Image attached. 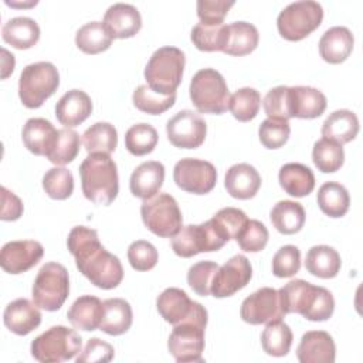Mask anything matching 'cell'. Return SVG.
<instances>
[{
  "instance_id": "27",
  "label": "cell",
  "mask_w": 363,
  "mask_h": 363,
  "mask_svg": "<svg viewBox=\"0 0 363 363\" xmlns=\"http://www.w3.org/2000/svg\"><path fill=\"white\" fill-rule=\"evenodd\" d=\"M259 41L258 30L247 21H234L227 24V40L223 52L234 57H242L252 52Z\"/></svg>"
},
{
  "instance_id": "7",
  "label": "cell",
  "mask_w": 363,
  "mask_h": 363,
  "mask_svg": "<svg viewBox=\"0 0 363 363\" xmlns=\"http://www.w3.org/2000/svg\"><path fill=\"white\" fill-rule=\"evenodd\" d=\"M190 99L201 113L221 115L228 109L230 92L224 77L213 69L197 71L190 82Z\"/></svg>"
},
{
  "instance_id": "41",
  "label": "cell",
  "mask_w": 363,
  "mask_h": 363,
  "mask_svg": "<svg viewBox=\"0 0 363 363\" xmlns=\"http://www.w3.org/2000/svg\"><path fill=\"white\" fill-rule=\"evenodd\" d=\"M190 38L200 51H223L227 40V24L223 23L217 26H207L197 23L191 30Z\"/></svg>"
},
{
  "instance_id": "5",
  "label": "cell",
  "mask_w": 363,
  "mask_h": 363,
  "mask_svg": "<svg viewBox=\"0 0 363 363\" xmlns=\"http://www.w3.org/2000/svg\"><path fill=\"white\" fill-rule=\"evenodd\" d=\"M184 64L186 57L180 48H157L145 67L146 85L162 95L176 94V89L183 78Z\"/></svg>"
},
{
  "instance_id": "3",
  "label": "cell",
  "mask_w": 363,
  "mask_h": 363,
  "mask_svg": "<svg viewBox=\"0 0 363 363\" xmlns=\"http://www.w3.org/2000/svg\"><path fill=\"white\" fill-rule=\"evenodd\" d=\"M84 196L95 204L109 206L118 196L116 163L106 153H89L79 166Z\"/></svg>"
},
{
  "instance_id": "49",
  "label": "cell",
  "mask_w": 363,
  "mask_h": 363,
  "mask_svg": "<svg viewBox=\"0 0 363 363\" xmlns=\"http://www.w3.org/2000/svg\"><path fill=\"white\" fill-rule=\"evenodd\" d=\"M218 264L214 261H199L193 264L187 271V284L200 296H208L211 294V284Z\"/></svg>"
},
{
  "instance_id": "29",
  "label": "cell",
  "mask_w": 363,
  "mask_h": 363,
  "mask_svg": "<svg viewBox=\"0 0 363 363\" xmlns=\"http://www.w3.org/2000/svg\"><path fill=\"white\" fill-rule=\"evenodd\" d=\"M133 313L128 301L122 298H109L104 301V315L99 329L111 336H119L132 326Z\"/></svg>"
},
{
  "instance_id": "42",
  "label": "cell",
  "mask_w": 363,
  "mask_h": 363,
  "mask_svg": "<svg viewBox=\"0 0 363 363\" xmlns=\"http://www.w3.org/2000/svg\"><path fill=\"white\" fill-rule=\"evenodd\" d=\"M261 105V95L257 89L245 86L237 89L231 96H230V104L228 109L231 111L233 116L238 119L240 122H248L252 121Z\"/></svg>"
},
{
  "instance_id": "10",
  "label": "cell",
  "mask_w": 363,
  "mask_h": 363,
  "mask_svg": "<svg viewBox=\"0 0 363 363\" xmlns=\"http://www.w3.org/2000/svg\"><path fill=\"white\" fill-rule=\"evenodd\" d=\"M143 224L155 235L172 238L183 227V217L177 201L169 193H157L143 200L140 206Z\"/></svg>"
},
{
  "instance_id": "45",
  "label": "cell",
  "mask_w": 363,
  "mask_h": 363,
  "mask_svg": "<svg viewBox=\"0 0 363 363\" xmlns=\"http://www.w3.org/2000/svg\"><path fill=\"white\" fill-rule=\"evenodd\" d=\"M79 145H81L79 135L74 129L71 128L60 129L57 143L52 152L47 156V159L57 166L68 164L77 157L79 152Z\"/></svg>"
},
{
  "instance_id": "20",
  "label": "cell",
  "mask_w": 363,
  "mask_h": 363,
  "mask_svg": "<svg viewBox=\"0 0 363 363\" xmlns=\"http://www.w3.org/2000/svg\"><path fill=\"white\" fill-rule=\"evenodd\" d=\"M3 322L10 332L18 336H26L40 326L41 312L35 303L26 298H18L6 306Z\"/></svg>"
},
{
  "instance_id": "35",
  "label": "cell",
  "mask_w": 363,
  "mask_h": 363,
  "mask_svg": "<svg viewBox=\"0 0 363 363\" xmlns=\"http://www.w3.org/2000/svg\"><path fill=\"white\" fill-rule=\"evenodd\" d=\"M271 223L277 231L285 235L295 234L302 230L306 214L301 203L292 200H281L271 210Z\"/></svg>"
},
{
  "instance_id": "12",
  "label": "cell",
  "mask_w": 363,
  "mask_h": 363,
  "mask_svg": "<svg viewBox=\"0 0 363 363\" xmlns=\"http://www.w3.org/2000/svg\"><path fill=\"white\" fill-rule=\"evenodd\" d=\"M227 241L216 230L211 220L203 224H189L172 237V248L183 258L194 257L200 252H213L224 247Z\"/></svg>"
},
{
  "instance_id": "14",
  "label": "cell",
  "mask_w": 363,
  "mask_h": 363,
  "mask_svg": "<svg viewBox=\"0 0 363 363\" xmlns=\"http://www.w3.org/2000/svg\"><path fill=\"white\" fill-rule=\"evenodd\" d=\"M166 132L173 146L196 149L200 147L206 139L207 123L199 113L184 109L167 121Z\"/></svg>"
},
{
  "instance_id": "17",
  "label": "cell",
  "mask_w": 363,
  "mask_h": 363,
  "mask_svg": "<svg viewBox=\"0 0 363 363\" xmlns=\"http://www.w3.org/2000/svg\"><path fill=\"white\" fill-rule=\"evenodd\" d=\"M43 254L44 248L38 241H10L1 247L0 265L9 274H21L37 265Z\"/></svg>"
},
{
  "instance_id": "8",
  "label": "cell",
  "mask_w": 363,
  "mask_h": 363,
  "mask_svg": "<svg viewBox=\"0 0 363 363\" xmlns=\"http://www.w3.org/2000/svg\"><path fill=\"white\" fill-rule=\"evenodd\" d=\"M69 295V277L60 262H45L34 279L31 288L33 302L48 312L58 311Z\"/></svg>"
},
{
  "instance_id": "19",
  "label": "cell",
  "mask_w": 363,
  "mask_h": 363,
  "mask_svg": "<svg viewBox=\"0 0 363 363\" xmlns=\"http://www.w3.org/2000/svg\"><path fill=\"white\" fill-rule=\"evenodd\" d=\"M102 23L113 38H130L139 33L142 17L135 6L115 3L105 11Z\"/></svg>"
},
{
  "instance_id": "48",
  "label": "cell",
  "mask_w": 363,
  "mask_h": 363,
  "mask_svg": "<svg viewBox=\"0 0 363 363\" xmlns=\"http://www.w3.org/2000/svg\"><path fill=\"white\" fill-rule=\"evenodd\" d=\"M262 105L268 118L288 121L289 118H292L291 88L279 85L269 89L262 101Z\"/></svg>"
},
{
  "instance_id": "4",
  "label": "cell",
  "mask_w": 363,
  "mask_h": 363,
  "mask_svg": "<svg viewBox=\"0 0 363 363\" xmlns=\"http://www.w3.org/2000/svg\"><path fill=\"white\" fill-rule=\"evenodd\" d=\"M207 309L194 302L190 315L173 325V330L167 340L170 354L179 363L187 362H203L204 350V329L207 326Z\"/></svg>"
},
{
  "instance_id": "16",
  "label": "cell",
  "mask_w": 363,
  "mask_h": 363,
  "mask_svg": "<svg viewBox=\"0 0 363 363\" xmlns=\"http://www.w3.org/2000/svg\"><path fill=\"white\" fill-rule=\"evenodd\" d=\"M252 277V267L245 255H234L218 268L213 278L211 295L227 298L242 289Z\"/></svg>"
},
{
  "instance_id": "43",
  "label": "cell",
  "mask_w": 363,
  "mask_h": 363,
  "mask_svg": "<svg viewBox=\"0 0 363 363\" xmlns=\"http://www.w3.org/2000/svg\"><path fill=\"white\" fill-rule=\"evenodd\" d=\"M133 105L149 115H160L172 108L176 102V94L162 95L150 89L147 85H139L132 95Z\"/></svg>"
},
{
  "instance_id": "39",
  "label": "cell",
  "mask_w": 363,
  "mask_h": 363,
  "mask_svg": "<svg viewBox=\"0 0 363 363\" xmlns=\"http://www.w3.org/2000/svg\"><path fill=\"white\" fill-rule=\"evenodd\" d=\"M82 143L88 153H112L118 145V132L108 122L91 125L82 135Z\"/></svg>"
},
{
  "instance_id": "22",
  "label": "cell",
  "mask_w": 363,
  "mask_h": 363,
  "mask_svg": "<svg viewBox=\"0 0 363 363\" xmlns=\"http://www.w3.org/2000/svg\"><path fill=\"white\" fill-rule=\"evenodd\" d=\"M24 146L37 156H48L58 138V130L44 118H31L26 122L21 132Z\"/></svg>"
},
{
  "instance_id": "6",
  "label": "cell",
  "mask_w": 363,
  "mask_h": 363,
  "mask_svg": "<svg viewBox=\"0 0 363 363\" xmlns=\"http://www.w3.org/2000/svg\"><path fill=\"white\" fill-rule=\"evenodd\" d=\"M60 85V74L52 62L40 61L23 68L18 79V96L26 108H40Z\"/></svg>"
},
{
  "instance_id": "55",
  "label": "cell",
  "mask_w": 363,
  "mask_h": 363,
  "mask_svg": "<svg viewBox=\"0 0 363 363\" xmlns=\"http://www.w3.org/2000/svg\"><path fill=\"white\" fill-rule=\"evenodd\" d=\"M115 350L113 347L98 339L92 337L88 340L85 349L77 356V363H105L113 359Z\"/></svg>"
},
{
  "instance_id": "26",
  "label": "cell",
  "mask_w": 363,
  "mask_h": 363,
  "mask_svg": "<svg viewBox=\"0 0 363 363\" xmlns=\"http://www.w3.org/2000/svg\"><path fill=\"white\" fill-rule=\"evenodd\" d=\"M104 315V302L92 295L75 299L67 312V318L75 329L91 332L99 328Z\"/></svg>"
},
{
  "instance_id": "46",
  "label": "cell",
  "mask_w": 363,
  "mask_h": 363,
  "mask_svg": "<svg viewBox=\"0 0 363 363\" xmlns=\"http://www.w3.org/2000/svg\"><path fill=\"white\" fill-rule=\"evenodd\" d=\"M216 230L221 234V237L228 242L230 240H235L241 228L248 221L247 214L235 207H224L218 210L211 218Z\"/></svg>"
},
{
  "instance_id": "47",
  "label": "cell",
  "mask_w": 363,
  "mask_h": 363,
  "mask_svg": "<svg viewBox=\"0 0 363 363\" xmlns=\"http://www.w3.org/2000/svg\"><path fill=\"white\" fill-rule=\"evenodd\" d=\"M43 189L51 199H68L74 191L72 173L65 167H52L47 170V173L43 177Z\"/></svg>"
},
{
  "instance_id": "56",
  "label": "cell",
  "mask_w": 363,
  "mask_h": 363,
  "mask_svg": "<svg viewBox=\"0 0 363 363\" xmlns=\"http://www.w3.org/2000/svg\"><path fill=\"white\" fill-rule=\"evenodd\" d=\"M1 191V213L0 218L3 221H14L18 220L23 214L24 206L23 201L10 190H7L4 186L0 189Z\"/></svg>"
},
{
  "instance_id": "50",
  "label": "cell",
  "mask_w": 363,
  "mask_h": 363,
  "mask_svg": "<svg viewBox=\"0 0 363 363\" xmlns=\"http://www.w3.org/2000/svg\"><path fill=\"white\" fill-rule=\"evenodd\" d=\"M269 234L267 227L258 220H248L245 225L241 228L235 241L240 248L247 252H259L265 248L268 242Z\"/></svg>"
},
{
  "instance_id": "21",
  "label": "cell",
  "mask_w": 363,
  "mask_h": 363,
  "mask_svg": "<svg viewBox=\"0 0 363 363\" xmlns=\"http://www.w3.org/2000/svg\"><path fill=\"white\" fill-rule=\"evenodd\" d=\"M92 112V101L89 95L81 89L65 92L55 105V116L65 128L81 125Z\"/></svg>"
},
{
  "instance_id": "31",
  "label": "cell",
  "mask_w": 363,
  "mask_h": 363,
  "mask_svg": "<svg viewBox=\"0 0 363 363\" xmlns=\"http://www.w3.org/2000/svg\"><path fill=\"white\" fill-rule=\"evenodd\" d=\"M194 306V301L180 288H167L156 299V308L160 316L172 323L177 325L186 319Z\"/></svg>"
},
{
  "instance_id": "9",
  "label": "cell",
  "mask_w": 363,
  "mask_h": 363,
  "mask_svg": "<svg viewBox=\"0 0 363 363\" xmlns=\"http://www.w3.org/2000/svg\"><path fill=\"white\" fill-rule=\"evenodd\" d=\"M81 336L67 326H52L31 342V354L41 363H61L81 352Z\"/></svg>"
},
{
  "instance_id": "28",
  "label": "cell",
  "mask_w": 363,
  "mask_h": 363,
  "mask_svg": "<svg viewBox=\"0 0 363 363\" xmlns=\"http://www.w3.org/2000/svg\"><path fill=\"white\" fill-rule=\"evenodd\" d=\"M292 118L313 119L326 109V96L312 86H289Z\"/></svg>"
},
{
  "instance_id": "57",
  "label": "cell",
  "mask_w": 363,
  "mask_h": 363,
  "mask_svg": "<svg viewBox=\"0 0 363 363\" xmlns=\"http://www.w3.org/2000/svg\"><path fill=\"white\" fill-rule=\"evenodd\" d=\"M3 52V72H1V78H7L13 69H14V55L10 54L6 48H1Z\"/></svg>"
},
{
  "instance_id": "53",
  "label": "cell",
  "mask_w": 363,
  "mask_h": 363,
  "mask_svg": "<svg viewBox=\"0 0 363 363\" xmlns=\"http://www.w3.org/2000/svg\"><path fill=\"white\" fill-rule=\"evenodd\" d=\"M157 250L155 245L145 240L133 241L128 248V259L133 269L149 271L157 264Z\"/></svg>"
},
{
  "instance_id": "18",
  "label": "cell",
  "mask_w": 363,
  "mask_h": 363,
  "mask_svg": "<svg viewBox=\"0 0 363 363\" xmlns=\"http://www.w3.org/2000/svg\"><path fill=\"white\" fill-rule=\"evenodd\" d=\"M335 356V342L325 330L306 332L296 349V357L301 363H333Z\"/></svg>"
},
{
  "instance_id": "44",
  "label": "cell",
  "mask_w": 363,
  "mask_h": 363,
  "mask_svg": "<svg viewBox=\"0 0 363 363\" xmlns=\"http://www.w3.org/2000/svg\"><path fill=\"white\" fill-rule=\"evenodd\" d=\"M157 145V132L149 123L132 125L125 133V146L133 156L150 153Z\"/></svg>"
},
{
  "instance_id": "52",
  "label": "cell",
  "mask_w": 363,
  "mask_h": 363,
  "mask_svg": "<svg viewBox=\"0 0 363 363\" xmlns=\"http://www.w3.org/2000/svg\"><path fill=\"white\" fill-rule=\"evenodd\" d=\"M299 268L301 251L295 245H284L272 257V274L278 278L294 277Z\"/></svg>"
},
{
  "instance_id": "37",
  "label": "cell",
  "mask_w": 363,
  "mask_h": 363,
  "mask_svg": "<svg viewBox=\"0 0 363 363\" xmlns=\"http://www.w3.org/2000/svg\"><path fill=\"white\" fill-rule=\"evenodd\" d=\"M318 206L319 208L332 218L343 217L350 204V197L345 186L336 182H326L318 190Z\"/></svg>"
},
{
  "instance_id": "36",
  "label": "cell",
  "mask_w": 363,
  "mask_h": 363,
  "mask_svg": "<svg viewBox=\"0 0 363 363\" xmlns=\"http://www.w3.org/2000/svg\"><path fill=\"white\" fill-rule=\"evenodd\" d=\"M112 41L113 37L102 21H89L79 27L75 34V44L85 54H99L106 51Z\"/></svg>"
},
{
  "instance_id": "54",
  "label": "cell",
  "mask_w": 363,
  "mask_h": 363,
  "mask_svg": "<svg viewBox=\"0 0 363 363\" xmlns=\"http://www.w3.org/2000/svg\"><path fill=\"white\" fill-rule=\"evenodd\" d=\"M234 6V1L225 0H199L197 1V16L200 23L207 26L223 24L224 17L228 10Z\"/></svg>"
},
{
  "instance_id": "2",
  "label": "cell",
  "mask_w": 363,
  "mask_h": 363,
  "mask_svg": "<svg viewBox=\"0 0 363 363\" xmlns=\"http://www.w3.org/2000/svg\"><path fill=\"white\" fill-rule=\"evenodd\" d=\"M282 312L299 313L312 322L328 320L335 311L332 294L303 279H292L278 289Z\"/></svg>"
},
{
  "instance_id": "23",
  "label": "cell",
  "mask_w": 363,
  "mask_h": 363,
  "mask_svg": "<svg viewBox=\"0 0 363 363\" xmlns=\"http://www.w3.org/2000/svg\"><path fill=\"white\" fill-rule=\"evenodd\" d=\"M227 193L240 200L252 199L261 187V176L258 170L248 163L233 164L224 179Z\"/></svg>"
},
{
  "instance_id": "51",
  "label": "cell",
  "mask_w": 363,
  "mask_h": 363,
  "mask_svg": "<svg viewBox=\"0 0 363 363\" xmlns=\"http://www.w3.org/2000/svg\"><path fill=\"white\" fill-rule=\"evenodd\" d=\"M291 126L288 121L282 119H265L261 122L258 129V136L261 143L267 149H278L284 146L289 138Z\"/></svg>"
},
{
  "instance_id": "25",
  "label": "cell",
  "mask_w": 363,
  "mask_h": 363,
  "mask_svg": "<svg viewBox=\"0 0 363 363\" xmlns=\"http://www.w3.org/2000/svg\"><path fill=\"white\" fill-rule=\"evenodd\" d=\"M164 182V166L157 160L140 163L129 180L130 193L139 199H150L160 190Z\"/></svg>"
},
{
  "instance_id": "13",
  "label": "cell",
  "mask_w": 363,
  "mask_h": 363,
  "mask_svg": "<svg viewBox=\"0 0 363 363\" xmlns=\"http://www.w3.org/2000/svg\"><path fill=\"white\" fill-rule=\"evenodd\" d=\"M173 180L177 187L187 193L206 194L216 186L217 170L207 160L184 157L174 164Z\"/></svg>"
},
{
  "instance_id": "30",
  "label": "cell",
  "mask_w": 363,
  "mask_h": 363,
  "mask_svg": "<svg viewBox=\"0 0 363 363\" xmlns=\"http://www.w3.org/2000/svg\"><path fill=\"white\" fill-rule=\"evenodd\" d=\"M281 187L292 197H305L315 189L313 172L302 163H286L279 169Z\"/></svg>"
},
{
  "instance_id": "33",
  "label": "cell",
  "mask_w": 363,
  "mask_h": 363,
  "mask_svg": "<svg viewBox=\"0 0 363 363\" xmlns=\"http://www.w3.org/2000/svg\"><path fill=\"white\" fill-rule=\"evenodd\" d=\"M359 133V119L354 112L349 109H339L332 112L322 125V136L345 145L353 140Z\"/></svg>"
},
{
  "instance_id": "11",
  "label": "cell",
  "mask_w": 363,
  "mask_h": 363,
  "mask_svg": "<svg viewBox=\"0 0 363 363\" xmlns=\"http://www.w3.org/2000/svg\"><path fill=\"white\" fill-rule=\"evenodd\" d=\"M323 18V9L318 1L302 0L288 4L277 18L279 34L288 41H299L315 31Z\"/></svg>"
},
{
  "instance_id": "15",
  "label": "cell",
  "mask_w": 363,
  "mask_h": 363,
  "mask_svg": "<svg viewBox=\"0 0 363 363\" xmlns=\"http://www.w3.org/2000/svg\"><path fill=\"white\" fill-rule=\"evenodd\" d=\"M240 316L250 325H267L272 320L282 319L285 313L282 312L278 291L269 286L255 291L242 301Z\"/></svg>"
},
{
  "instance_id": "34",
  "label": "cell",
  "mask_w": 363,
  "mask_h": 363,
  "mask_svg": "<svg viewBox=\"0 0 363 363\" xmlns=\"http://www.w3.org/2000/svg\"><path fill=\"white\" fill-rule=\"evenodd\" d=\"M342 267L339 252L329 245H313L308 250L305 258V268L309 274L329 279L335 278Z\"/></svg>"
},
{
  "instance_id": "32",
  "label": "cell",
  "mask_w": 363,
  "mask_h": 363,
  "mask_svg": "<svg viewBox=\"0 0 363 363\" xmlns=\"http://www.w3.org/2000/svg\"><path fill=\"white\" fill-rule=\"evenodd\" d=\"M3 40L17 50H27L40 40V27L30 17H14L3 24Z\"/></svg>"
},
{
  "instance_id": "38",
  "label": "cell",
  "mask_w": 363,
  "mask_h": 363,
  "mask_svg": "<svg viewBox=\"0 0 363 363\" xmlns=\"http://www.w3.org/2000/svg\"><path fill=\"white\" fill-rule=\"evenodd\" d=\"M292 330L282 320H272L267 323L262 335H261V346L264 352L274 357L286 356L291 345H292Z\"/></svg>"
},
{
  "instance_id": "1",
  "label": "cell",
  "mask_w": 363,
  "mask_h": 363,
  "mask_svg": "<svg viewBox=\"0 0 363 363\" xmlns=\"http://www.w3.org/2000/svg\"><path fill=\"white\" fill-rule=\"evenodd\" d=\"M67 245L75 258L77 268L91 284L101 289H112L122 282V264L99 242L96 230L84 225L74 227L68 234Z\"/></svg>"
},
{
  "instance_id": "40",
  "label": "cell",
  "mask_w": 363,
  "mask_h": 363,
  "mask_svg": "<svg viewBox=\"0 0 363 363\" xmlns=\"http://www.w3.org/2000/svg\"><path fill=\"white\" fill-rule=\"evenodd\" d=\"M312 160L322 173H333L343 166L345 152L340 143L322 138L313 145Z\"/></svg>"
},
{
  "instance_id": "24",
  "label": "cell",
  "mask_w": 363,
  "mask_h": 363,
  "mask_svg": "<svg viewBox=\"0 0 363 363\" xmlns=\"http://www.w3.org/2000/svg\"><path fill=\"white\" fill-rule=\"evenodd\" d=\"M354 37L347 27L335 26L326 30L319 40V54L329 64L343 62L352 52Z\"/></svg>"
}]
</instances>
